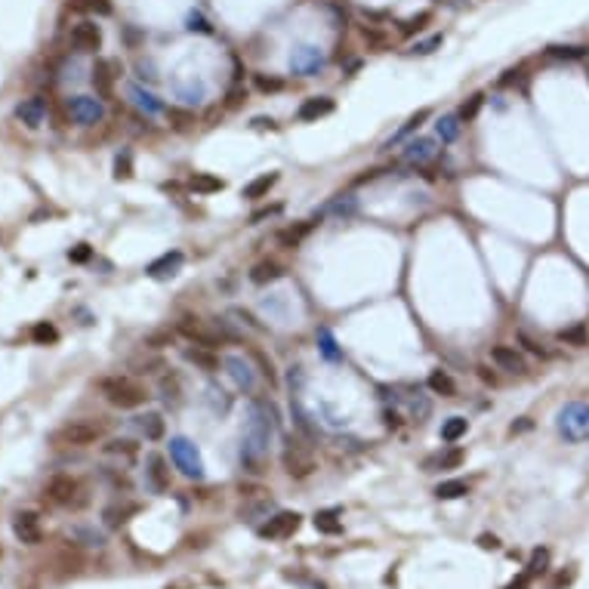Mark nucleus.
Returning a JSON list of instances; mask_svg holds the SVG:
<instances>
[{
  "label": "nucleus",
  "instance_id": "obj_45",
  "mask_svg": "<svg viewBox=\"0 0 589 589\" xmlns=\"http://www.w3.org/2000/svg\"><path fill=\"white\" fill-rule=\"evenodd\" d=\"M185 28H189V31H198V34H210V31H213L210 22H207L198 10H191L189 15H185Z\"/></svg>",
  "mask_w": 589,
  "mask_h": 589
},
{
  "label": "nucleus",
  "instance_id": "obj_47",
  "mask_svg": "<svg viewBox=\"0 0 589 589\" xmlns=\"http://www.w3.org/2000/svg\"><path fill=\"white\" fill-rule=\"evenodd\" d=\"M161 392H164V401H180V379L164 377L161 379Z\"/></svg>",
  "mask_w": 589,
  "mask_h": 589
},
{
  "label": "nucleus",
  "instance_id": "obj_39",
  "mask_svg": "<svg viewBox=\"0 0 589 589\" xmlns=\"http://www.w3.org/2000/svg\"><path fill=\"white\" fill-rule=\"evenodd\" d=\"M72 10L90 15H111V4L108 0H72Z\"/></svg>",
  "mask_w": 589,
  "mask_h": 589
},
{
  "label": "nucleus",
  "instance_id": "obj_58",
  "mask_svg": "<svg viewBox=\"0 0 589 589\" xmlns=\"http://www.w3.org/2000/svg\"><path fill=\"white\" fill-rule=\"evenodd\" d=\"M478 543H482L485 549H497V537H487V534H485V537L478 540Z\"/></svg>",
  "mask_w": 589,
  "mask_h": 589
},
{
  "label": "nucleus",
  "instance_id": "obj_7",
  "mask_svg": "<svg viewBox=\"0 0 589 589\" xmlns=\"http://www.w3.org/2000/svg\"><path fill=\"white\" fill-rule=\"evenodd\" d=\"M68 114L81 127H96L105 118V102L99 96H72L68 99Z\"/></svg>",
  "mask_w": 589,
  "mask_h": 589
},
{
  "label": "nucleus",
  "instance_id": "obj_18",
  "mask_svg": "<svg viewBox=\"0 0 589 589\" xmlns=\"http://www.w3.org/2000/svg\"><path fill=\"white\" fill-rule=\"evenodd\" d=\"M13 534L28 546H37L43 540V528H41V518L37 513H19L13 518Z\"/></svg>",
  "mask_w": 589,
  "mask_h": 589
},
{
  "label": "nucleus",
  "instance_id": "obj_25",
  "mask_svg": "<svg viewBox=\"0 0 589 589\" xmlns=\"http://www.w3.org/2000/svg\"><path fill=\"white\" fill-rule=\"evenodd\" d=\"M185 361H191L195 367H201L204 374H216L219 370V355L207 346H195V348H185Z\"/></svg>",
  "mask_w": 589,
  "mask_h": 589
},
{
  "label": "nucleus",
  "instance_id": "obj_13",
  "mask_svg": "<svg viewBox=\"0 0 589 589\" xmlns=\"http://www.w3.org/2000/svg\"><path fill=\"white\" fill-rule=\"evenodd\" d=\"M299 524H302V515L299 513H278V515H272L259 528V537H266V540H284V537H290V534H297Z\"/></svg>",
  "mask_w": 589,
  "mask_h": 589
},
{
  "label": "nucleus",
  "instance_id": "obj_32",
  "mask_svg": "<svg viewBox=\"0 0 589 589\" xmlns=\"http://www.w3.org/2000/svg\"><path fill=\"white\" fill-rule=\"evenodd\" d=\"M355 210H358V201H355V198H337V201H330L327 207H321V216L348 219V216H355Z\"/></svg>",
  "mask_w": 589,
  "mask_h": 589
},
{
  "label": "nucleus",
  "instance_id": "obj_34",
  "mask_svg": "<svg viewBox=\"0 0 589 589\" xmlns=\"http://www.w3.org/2000/svg\"><path fill=\"white\" fill-rule=\"evenodd\" d=\"M466 494H469V482H463V478H451V482H441L435 487L438 500H456V497H466Z\"/></svg>",
  "mask_w": 589,
  "mask_h": 589
},
{
  "label": "nucleus",
  "instance_id": "obj_37",
  "mask_svg": "<svg viewBox=\"0 0 589 589\" xmlns=\"http://www.w3.org/2000/svg\"><path fill=\"white\" fill-rule=\"evenodd\" d=\"M318 346H321V355L327 361H339V358H343V352L337 348V339H333V333L327 327H318Z\"/></svg>",
  "mask_w": 589,
  "mask_h": 589
},
{
  "label": "nucleus",
  "instance_id": "obj_6",
  "mask_svg": "<svg viewBox=\"0 0 589 589\" xmlns=\"http://www.w3.org/2000/svg\"><path fill=\"white\" fill-rule=\"evenodd\" d=\"M102 435H105V423H96V420H72L59 429V441L74 445V447L96 445Z\"/></svg>",
  "mask_w": 589,
  "mask_h": 589
},
{
  "label": "nucleus",
  "instance_id": "obj_23",
  "mask_svg": "<svg viewBox=\"0 0 589 589\" xmlns=\"http://www.w3.org/2000/svg\"><path fill=\"white\" fill-rule=\"evenodd\" d=\"M145 478H149V485L154 487V491H167V485H170V475H167V463H164V456L161 454H149V460H145Z\"/></svg>",
  "mask_w": 589,
  "mask_h": 589
},
{
  "label": "nucleus",
  "instance_id": "obj_40",
  "mask_svg": "<svg viewBox=\"0 0 589 589\" xmlns=\"http://www.w3.org/2000/svg\"><path fill=\"white\" fill-rule=\"evenodd\" d=\"M312 231V222H299V226H290V229H284L281 235H278V241H281L284 247H297L302 238Z\"/></svg>",
  "mask_w": 589,
  "mask_h": 589
},
{
  "label": "nucleus",
  "instance_id": "obj_21",
  "mask_svg": "<svg viewBox=\"0 0 589 589\" xmlns=\"http://www.w3.org/2000/svg\"><path fill=\"white\" fill-rule=\"evenodd\" d=\"M333 108H337V102H333L330 96H312L299 105L297 118L299 121H321V118H327V114H333Z\"/></svg>",
  "mask_w": 589,
  "mask_h": 589
},
{
  "label": "nucleus",
  "instance_id": "obj_41",
  "mask_svg": "<svg viewBox=\"0 0 589 589\" xmlns=\"http://www.w3.org/2000/svg\"><path fill=\"white\" fill-rule=\"evenodd\" d=\"M31 339H34V343H41V346L56 343V339H59V330L53 327L50 321H37L34 327H31Z\"/></svg>",
  "mask_w": 589,
  "mask_h": 589
},
{
  "label": "nucleus",
  "instance_id": "obj_31",
  "mask_svg": "<svg viewBox=\"0 0 589 589\" xmlns=\"http://www.w3.org/2000/svg\"><path fill=\"white\" fill-rule=\"evenodd\" d=\"M466 432H469V420H466V417H447V420L441 423V441H447V445L460 441Z\"/></svg>",
  "mask_w": 589,
  "mask_h": 589
},
{
  "label": "nucleus",
  "instance_id": "obj_55",
  "mask_svg": "<svg viewBox=\"0 0 589 589\" xmlns=\"http://www.w3.org/2000/svg\"><path fill=\"white\" fill-rule=\"evenodd\" d=\"M478 379H482V383H487V386H497V383H500L497 374H491L487 367H478Z\"/></svg>",
  "mask_w": 589,
  "mask_h": 589
},
{
  "label": "nucleus",
  "instance_id": "obj_59",
  "mask_svg": "<svg viewBox=\"0 0 589 589\" xmlns=\"http://www.w3.org/2000/svg\"><path fill=\"white\" fill-rule=\"evenodd\" d=\"M522 429H531V420L522 417V423H513V432H522Z\"/></svg>",
  "mask_w": 589,
  "mask_h": 589
},
{
  "label": "nucleus",
  "instance_id": "obj_16",
  "mask_svg": "<svg viewBox=\"0 0 589 589\" xmlns=\"http://www.w3.org/2000/svg\"><path fill=\"white\" fill-rule=\"evenodd\" d=\"M438 154L435 149V139H429V136H417V139H410V142L405 145V151H401V161L410 167H426L432 158Z\"/></svg>",
  "mask_w": 589,
  "mask_h": 589
},
{
  "label": "nucleus",
  "instance_id": "obj_43",
  "mask_svg": "<svg viewBox=\"0 0 589 589\" xmlns=\"http://www.w3.org/2000/svg\"><path fill=\"white\" fill-rule=\"evenodd\" d=\"M130 176H133V154L123 149L114 158V180H130Z\"/></svg>",
  "mask_w": 589,
  "mask_h": 589
},
{
  "label": "nucleus",
  "instance_id": "obj_17",
  "mask_svg": "<svg viewBox=\"0 0 589 589\" xmlns=\"http://www.w3.org/2000/svg\"><path fill=\"white\" fill-rule=\"evenodd\" d=\"M222 364H226V374L231 377V383H235L241 392H253V389H257V374H253V367L241 358V355H226V358H222Z\"/></svg>",
  "mask_w": 589,
  "mask_h": 589
},
{
  "label": "nucleus",
  "instance_id": "obj_1",
  "mask_svg": "<svg viewBox=\"0 0 589 589\" xmlns=\"http://www.w3.org/2000/svg\"><path fill=\"white\" fill-rule=\"evenodd\" d=\"M269 441H272V407L266 401H253L241 435V463L250 472H257V466L266 460Z\"/></svg>",
  "mask_w": 589,
  "mask_h": 589
},
{
  "label": "nucleus",
  "instance_id": "obj_42",
  "mask_svg": "<svg viewBox=\"0 0 589 589\" xmlns=\"http://www.w3.org/2000/svg\"><path fill=\"white\" fill-rule=\"evenodd\" d=\"M253 87H257L259 93H281L284 90V81H281V77H275V74L257 72V74H253Z\"/></svg>",
  "mask_w": 589,
  "mask_h": 589
},
{
  "label": "nucleus",
  "instance_id": "obj_5",
  "mask_svg": "<svg viewBox=\"0 0 589 589\" xmlns=\"http://www.w3.org/2000/svg\"><path fill=\"white\" fill-rule=\"evenodd\" d=\"M46 500L56 503V506H83L87 497H81V482H77L74 475H53L50 482L43 487Z\"/></svg>",
  "mask_w": 589,
  "mask_h": 589
},
{
  "label": "nucleus",
  "instance_id": "obj_36",
  "mask_svg": "<svg viewBox=\"0 0 589 589\" xmlns=\"http://www.w3.org/2000/svg\"><path fill=\"white\" fill-rule=\"evenodd\" d=\"M559 339L564 346H577V348H583L586 346V339H589V327L583 321H577L574 327H564V330H559Z\"/></svg>",
  "mask_w": 589,
  "mask_h": 589
},
{
  "label": "nucleus",
  "instance_id": "obj_2",
  "mask_svg": "<svg viewBox=\"0 0 589 589\" xmlns=\"http://www.w3.org/2000/svg\"><path fill=\"white\" fill-rule=\"evenodd\" d=\"M96 386H99V392L105 395L108 405H114L121 410H133L139 405H145V398H149V392H145L136 379L121 377V374L118 377H102Z\"/></svg>",
  "mask_w": 589,
  "mask_h": 589
},
{
  "label": "nucleus",
  "instance_id": "obj_35",
  "mask_svg": "<svg viewBox=\"0 0 589 589\" xmlns=\"http://www.w3.org/2000/svg\"><path fill=\"white\" fill-rule=\"evenodd\" d=\"M176 96L182 99L185 105H201L204 102V96H207V87L204 83H176Z\"/></svg>",
  "mask_w": 589,
  "mask_h": 589
},
{
  "label": "nucleus",
  "instance_id": "obj_53",
  "mask_svg": "<svg viewBox=\"0 0 589 589\" xmlns=\"http://www.w3.org/2000/svg\"><path fill=\"white\" fill-rule=\"evenodd\" d=\"M170 339H173V330H158V333H151V337H145V346L161 348V343H170Z\"/></svg>",
  "mask_w": 589,
  "mask_h": 589
},
{
  "label": "nucleus",
  "instance_id": "obj_15",
  "mask_svg": "<svg viewBox=\"0 0 589 589\" xmlns=\"http://www.w3.org/2000/svg\"><path fill=\"white\" fill-rule=\"evenodd\" d=\"M15 118L25 123L28 130H37V127L46 123V118H50V108H46L43 96H31V99H22V102L15 105Z\"/></svg>",
  "mask_w": 589,
  "mask_h": 589
},
{
  "label": "nucleus",
  "instance_id": "obj_50",
  "mask_svg": "<svg viewBox=\"0 0 589 589\" xmlns=\"http://www.w3.org/2000/svg\"><path fill=\"white\" fill-rule=\"evenodd\" d=\"M429 19H432V13H420L417 19H410V22H405V25H401V34H414V31H423Z\"/></svg>",
  "mask_w": 589,
  "mask_h": 589
},
{
  "label": "nucleus",
  "instance_id": "obj_54",
  "mask_svg": "<svg viewBox=\"0 0 589 589\" xmlns=\"http://www.w3.org/2000/svg\"><path fill=\"white\" fill-rule=\"evenodd\" d=\"M93 257V247L90 244H77L74 250H68V259L72 262H87Z\"/></svg>",
  "mask_w": 589,
  "mask_h": 589
},
{
  "label": "nucleus",
  "instance_id": "obj_4",
  "mask_svg": "<svg viewBox=\"0 0 589 589\" xmlns=\"http://www.w3.org/2000/svg\"><path fill=\"white\" fill-rule=\"evenodd\" d=\"M170 460H173V466L182 472L185 478H204V460H201V451L195 441L176 435L170 438Z\"/></svg>",
  "mask_w": 589,
  "mask_h": 589
},
{
  "label": "nucleus",
  "instance_id": "obj_3",
  "mask_svg": "<svg viewBox=\"0 0 589 589\" xmlns=\"http://www.w3.org/2000/svg\"><path fill=\"white\" fill-rule=\"evenodd\" d=\"M555 429L564 441L577 445V441H586L589 438V405L583 401H571L559 410V420H555Z\"/></svg>",
  "mask_w": 589,
  "mask_h": 589
},
{
  "label": "nucleus",
  "instance_id": "obj_11",
  "mask_svg": "<svg viewBox=\"0 0 589 589\" xmlns=\"http://www.w3.org/2000/svg\"><path fill=\"white\" fill-rule=\"evenodd\" d=\"M72 46L77 53H99L102 50V25H96L93 19H83L72 28Z\"/></svg>",
  "mask_w": 589,
  "mask_h": 589
},
{
  "label": "nucleus",
  "instance_id": "obj_30",
  "mask_svg": "<svg viewBox=\"0 0 589 589\" xmlns=\"http://www.w3.org/2000/svg\"><path fill=\"white\" fill-rule=\"evenodd\" d=\"M189 189L198 191V195H213V191H222V189H226V182H222L219 176H213V173H195V176L189 180Z\"/></svg>",
  "mask_w": 589,
  "mask_h": 589
},
{
  "label": "nucleus",
  "instance_id": "obj_26",
  "mask_svg": "<svg viewBox=\"0 0 589 589\" xmlns=\"http://www.w3.org/2000/svg\"><path fill=\"white\" fill-rule=\"evenodd\" d=\"M278 278H284V266L278 259H262L250 269V281L253 284H272Z\"/></svg>",
  "mask_w": 589,
  "mask_h": 589
},
{
  "label": "nucleus",
  "instance_id": "obj_46",
  "mask_svg": "<svg viewBox=\"0 0 589 589\" xmlns=\"http://www.w3.org/2000/svg\"><path fill=\"white\" fill-rule=\"evenodd\" d=\"M441 43H445V34H432L429 41H420V43L410 46V53H417V56H429V53H435Z\"/></svg>",
  "mask_w": 589,
  "mask_h": 589
},
{
  "label": "nucleus",
  "instance_id": "obj_52",
  "mask_svg": "<svg viewBox=\"0 0 589 589\" xmlns=\"http://www.w3.org/2000/svg\"><path fill=\"white\" fill-rule=\"evenodd\" d=\"M546 562H549V553H546V549H537V553H534V559H531V564H528V577L537 574V571H543Z\"/></svg>",
  "mask_w": 589,
  "mask_h": 589
},
{
  "label": "nucleus",
  "instance_id": "obj_44",
  "mask_svg": "<svg viewBox=\"0 0 589 589\" xmlns=\"http://www.w3.org/2000/svg\"><path fill=\"white\" fill-rule=\"evenodd\" d=\"M463 456H466V454H463L460 447H451V451H445V454L438 456L435 466H438V469H456V466L463 463Z\"/></svg>",
  "mask_w": 589,
  "mask_h": 589
},
{
  "label": "nucleus",
  "instance_id": "obj_38",
  "mask_svg": "<svg viewBox=\"0 0 589 589\" xmlns=\"http://www.w3.org/2000/svg\"><path fill=\"white\" fill-rule=\"evenodd\" d=\"M586 56V46H549L546 59H559V62H577Z\"/></svg>",
  "mask_w": 589,
  "mask_h": 589
},
{
  "label": "nucleus",
  "instance_id": "obj_56",
  "mask_svg": "<svg viewBox=\"0 0 589 589\" xmlns=\"http://www.w3.org/2000/svg\"><path fill=\"white\" fill-rule=\"evenodd\" d=\"M506 589H528V574H522V577H515L513 583H509Z\"/></svg>",
  "mask_w": 589,
  "mask_h": 589
},
{
  "label": "nucleus",
  "instance_id": "obj_51",
  "mask_svg": "<svg viewBox=\"0 0 589 589\" xmlns=\"http://www.w3.org/2000/svg\"><path fill=\"white\" fill-rule=\"evenodd\" d=\"M518 343H522L524 348H528V352H534V355H540V358H546V355H549L546 348L540 346L537 339H531V337H528V333H524V330H518Z\"/></svg>",
  "mask_w": 589,
  "mask_h": 589
},
{
  "label": "nucleus",
  "instance_id": "obj_8",
  "mask_svg": "<svg viewBox=\"0 0 589 589\" xmlns=\"http://www.w3.org/2000/svg\"><path fill=\"white\" fill-rule=\"evenodd\" d=\"M324 65H327V56H324L321 46L306 43V46H299V50L290 53V72L299 74V77H312V74L321 72Z\"/></svg>",
  "mask_w": 589,
  "mask_h": 589
},
{
  "label": "nucleus",
  "instance_id": "obj_10",
  "mask_svg": "<svg viewBox=\"0 0 589 589\" xmlns=\"http://www.w3.org/2000/svg\"><path fill=\"white\" fill-rule=\"evenodd\" d=\"M180 333H182V337H189L195 346H207V348L219 346V321H216V330H210L204 318L182 315L180 318Z\"/></svg>",
  "mask_w": 589,
  "mask_h": 589
},
{
  "label": "nucleus",
  "instance_id": "obj_20",
  "mask_svg": "<svg viewBox=\"0 0 589 589\" xmlns=\"http://www.w3.org/2000/svg\"><path fill=\"white\" fill-rule=\"evenodd\" d=\"M127 96H130V102H133L142 114H149V118H154V114L164 111V102H161V99L154 96V93L142 90L139 83H130V87H127Z\"/></svg>",
  "mask_w": 589,
  "mask_h": 589
},
{
  "label": "nucleus",
  "instance_id": "obj_28",
  "mask_svg": "<svg viewBox=\"0 0 589 589\" xmlns=\"http://www.w3.org/2000/svg\"><path fill=\"white\" fill-rule=\"evenodd\" d=\"M460 130H463V121H460V114H445L438 123H435V136L441 139L445 145H451L460 139Z\"/></svg>",
  "mask_w": 589,
  "mask_h": 589
},
{
  "label": "nucleus",
  "instance_id": "obj_12",
  "mask_svg": "<svg viewBox=\"0 0 589 589\" xmlns=\"http://www.w3.org/2000/svg\"><path fill=\"white\" fill-rule=\"evenodd\" d=\"M182 266H185V253L182 250H167V253H161L154 262L145 266V275L154 278V281H167V278L180 275Z\"/></svg>",
  "mask_w": 589,
  "mask_h": 589
},
{
  "label": "nucleus",
  "instance_id": "obj_49",
  "mask_svg": "<svg viewBox=\"0 0 589 589\" xmlns=\"http://www.w3.org/2000/svg\"><path fill=\"white\" fill-rule=\"evenodd\" d=\"M482 102H485V96H482V93H478V96H472V99H469V105H463V108H460V121H472V118H475V114H478V108H482Z\"/></svg>",
  "mask_w": 589,
  "mask_h": 589
},
{
  "label": "nucleus",
  "instance_id": "obj_27",
  "mask_svg": "<svg viewBox=\"0 0 589 589\" xmlns=\"http://www.w3.org/2000/svg\"><path fill=\"white\" fill-rule=\"evenodd\" d=\"M275 182H278V173H262V176H257L253 182H247V185H244L241 198H247V201H259V198H266L269 191L275 189Z\"/></svg>",
  "mask_w": 589,
  "mask_h": 589
},
{
  "label": "nucleus",
  "instance_id": "obj_24",
  "mask_svg": "<svg viewBox=\"0 0 589 589\" xmlns=\"http://www.w3.org/2000/svg\"><path fill=\"white\" fill-rule=\"evenodd\" d=\"M114 68H118V62H108V59H99L96 68H93V87L99 90V99L111 96V81L118 74H108V72H114Z\"/></svg>",
  "mask_w": 589,
  "mask_h": 589
},
{
  "label": "nucleus",
  "instance_id": "obj_48",
  "mask_svg": "<svg viewBox=\"0 0 589 589\" xmlns=\"http://www.w3.org/2000/svg\"><path fill=\"white\" fill-rule=\"evenodd\" d=\"M133 451H136V445L130 438H114L105 445V454H133Z\"/></svg>",
  "mask_w": 589,
  "mask_h": 589
},
{
  "label": "nucleus",
  "instance_id": "obj_33",
  "mask_svg": "<svg viewBox=\"0 0 589 589\" xmlns=\"http://www.w3.org/2000/svg\"><path fill=\"white\" fill-rule=\"evenodd\" d=\"M315 528L321 534H343V522H339V509H321L315 515Z\"/></svg>",
  "mask_w": 589,
  "mask_h": 589
},
{
  "label": "nucleus",
  "instance_id": "obj_19",
  "mask_svg": "<svg viewBox=\"0 0 589 589\" xmlns=\"http://www.w3.org/2000/svg\"><path fill=\"white\" fill-rule=\"evenodd\" d=\"M133 423H136L139 435H142L145 441H161V438L167 435V423H164V417H161L158 410H149V414H139Z\"/></svg>",
  "mask_w": 589,
  "mask_h": 589
},
{
  "label": "nucleus",
  "instance_id": "obj_57",
  "mask_svg": "<svg viewBox=\"0 0 589 589\" xmlns=\"http://www.w3.org/2000/svg\"><path fill=\"white\" fill-rule=\"evenodd\" d=\"M398 420H401V417L395 414V410H386V426H392V429H398Z\"/></svg>",
  "mask_w": 589,
  "mask_h": 589
},
{
  "label": "nucleus",
  "instance_id": "obj_9",
  "mask_svg": "<svg viewBox=\"0 0 589 589\" xmlns=\"http://www.w3.org/2000/svg\"><path fill=\"white\" fill-rule=\"evenodd\" d=\"M284 469H287L293 478L312 475V472H315V456H312V451H309L302 441L290 438L287 447H284Z\"/></svg>",
  "mask_w": 589,
  "mask_h": 589
},
{
  "label": "nucleus",
  "instance_id": "obj_22",
  "mask_svg": "<svg viewBox=\"0 0 589 589\" xmlns=\"http://www.w3.org/2000/svg\"><path fill=\"white\" fill-rule=\"evenodd\" d=\"M429 114H432V111H429V108H420V111H417V114H410V118H407L405 123H401V127H398V130H395V133H392L389 139H386V145H383V149H392V145H398V142H405V139H407V136H414V133H417V130H420V127H423V121H429Z\"/></svg>",
  "mask_w": 589,
  "mask_h": 589
},
{
  "label": "nucleus",
  "instance_id": "obj_29",
  "mask_svg": "<svg viewBox=\"0 0 589 589\" xmlns=\"http://www.w3.org/2000/svg\"><path fill=\"white\" fill-rule=\"evenodd\" d=\"M426 383H429V389L435 392V395H441V398H454V395H456V383H454V377L447 374V370H441V367H438V370H432Z\"/></svg>",
  "mask_w": 589,
  "mask_h": 589
},
{
  "label": "nucleus",
  "instance_id": "obj_14",
  "mask_svg": "<svg viewBox=\"0 0 589 589\" xmlns=\"http://www.w3.org/2000/svg\"><path fill=\"white\" fill-rule=\"evenodd\" d=\"M491 361L497 364V370H506V374H515V377H524L528 374V361L524 355L518 352L515 346H494L491 348Z\"/></svg>",
  "mask_w": 589,
  "mask_h": 589
}]
</instances>
